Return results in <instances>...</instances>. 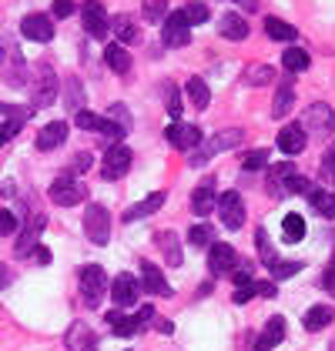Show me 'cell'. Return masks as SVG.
<instances>
[{
  "mask_svg": "<svg viewBox=\"0 0 335 351\" xmlns=\"http://www.w3.org/2000/svg\"><path fill=\"white\" fill-rule=\"evenodd\" d=\"M238 7H245V10H258V0H238Z\"/></svg>",
  "mask_w": 335,
  "mask_h": 351,
  "instance_id": "58",
  "label": "cell"
},
{
  "mask_svg": "<svg viewBox=\"0 0 335 351\" xmlns=\"http://www.w3.org/2000/svg\"><path fill=\"white\" fill-rule=\"evenodd\" d=\"M255 295H258V281H249V285H238V291L231 295V301L235 304H249Z\"/></svg>",
  "mask_w": 335,
  "mask_h": 351,
  "instance_id": "46",
  "label": "cell"
},
{
  "mask_svg": "<svg viewBox=\"0 0 335 351\" xmlns=\"http://www.w3.org/2000/svg\"><path fill=\"white\" fill-rule=\"evenodd\" d=\"M281 191H288V194H308L312 184H308V178H302V174H292V178L285 181V188Z\"/></svg>",
  "mask_w": 335,
  "mask_h": 351,
  "instance_id": "48",
  "label": "cell"
},
{
  "mask_svg": "<svg viewBox=\"0 0 335 351\" xmlns=\"http://www.w3.org/2000/svg\"><path fill=\"white\" fill-rule=\"evenodd\" d=\"M181 14H185L188 27H198V24H205V21H208V7H205L201 0H192V3H188V7L181 10Z\"/></svg>",
  "mask_w": 335,
  "mask_h": 351,
  "instance_id": "40",
  "label": "cell"
},
{
  "mask_svg": "<svg viewBox=\"0 0 335 351\" xmlns=\"http://www.w3.org/2000/svg\"><path fill=\"white\" fill-rule=\"evenodd\" d=\"M17 231V217L10 215V211H0V238L3 234H14Z\"/></svg>",
  "mask_w": 335,
  "mask_h": 351,
  "instance_id": "51",
  "label": "cell"
},
{
  "mask_svg": "<svg viewBox=\"0 0 335 351\" xmlns=\"http://www.w3.org/2000/svg\"><path fill=\"white\" fill-rule=\"evenodd\" d=\"M84 231L94 244H108L111 241V215L104 204H87L84 211Z\"/></svg>",
  "mask_w": 335,
  "mask_h": 351,
  "instance_id": "4",
  "label": "cell"
},
{
  "mask_svg": "<svg viewBox=\"0 0 335 351\" xmlns=\"http://www.w3.org/2000/svg\"><path fill=\"white\" fill-rule=\"evenodd\" d=\"M281 338H285V318H268V324L262 328V335L255 338V345H251V351H275L281 345Z\"/></svg>",
  "mask_w": 335,
  "mask_h": 351,
  "instance_id": "16",
  "label": "cell"
},
{
  "mask_svg": "<svg viewBox=\"0 0 335 351\" xmlns=\"http://www.w3.org/2000/svg\"><path fill=\"white\" fill-rule=\"evenodd\" d=\"M308 204H312V211H315V215L329 217V221L335 217V194H332V191L312 188V191H308Z\"/></svg>",
  "mask_w": 335,
  "mask_h": 351,
  "instance_id": "25",
  "label": "cell"
},
{
  "mask_svg": "<svg viewBox=\"0 0 335 351\" xmlns=\"http://www.w3.org/2000/svg\"><path fill=\"white\" fill-rule=\"evenodd\" d=\"M161 40H165L168 47H188L192 44V27H188V21H185L181 10L168 14L165 21H161Z\"/></svg>",
  "mask_w": 335,
  "mask_h": 351,
  "instance_id": "7",
  "label": "cell"
},
{
  "mask_svg": "<svg viewBox=\"0 0 335 351\" xmlns=\"http://www.w3.org/2000/svg\"><path fill=\"white\" fill-rule=\"evenodd\" d=\"M21 34H24L27 40L47 44V40L54 37V21H51L47 14H27V17L21 21Z\"/></svg>",
  "mask_w": 335,
  "mask_h": 351,
  "instance_id": "11",
  "label": "cell"
},
{
  "mask_svg": "<svg viewBox=\"0 0 335 351\" xmlns=\"http://www.w3.org/2000/svg\"><path fill=\"white\" fill-rule=\"evenodd\" d=\"M41 231H44V217L37 215L34 221H30L27 231H24V234L17 238V247H14V254H17V258H27L30 251L37 247V238H41Z\"/></svg>",
  "mask_w": 335,
  "mask_h": 351,
  "instance_id": "24",
  "label": "cell"
},
{
  "mask_svg": "<svg viewBox=\"0 0 335 351\" xmlns=\"http://www.w3.org/2000/svg\"><path fill=\"white\" fill-rule=\"evenodd\" d=\"M21 128H24L21 121H3V124H0V147H3V144H7L10 137L21 134Z\"/></svg>",
  "mask_w": 335,
  "mask_h": 351,
  "instance_id": "50",
  "label": "cell"
},
{
  "mask_svg": "<svg viewBox=\"0 0 335 351\" xmlns=\"http://www.w3.org/2000/svg\"><path fill=\"white\" fill-rule=\"evenodd\" d=\"M104 64L111 67L114 74H128V71H131V54H128V47L108 44V47H104Z\"/></svg>",
  "mask_w": 335,
  "mask_h": 351,
  "instance_id": "26",
  "label": "cell"
},
{
  "mask_svg": "<svg viewBox=\"0 0 335 351\" xmlns=\"http://www.w3.org/2000/svg\"><path fill=\"white\" fill-rule=\"evenodd\" d=\"M158 247L165 251V261L171 265V268H178L181 265V241H178V234L174 231H158Z\"/></svg>",
  "mask_w": 335,
  "mask_h": 351,
  "instance_id": "27",
  "label": "cell"
},
{
  "mask_svg": "<svg viewBox=\"0 0 335 351\" xmlns=\"http://www.w3.org/2000/svg\"><path fill=\"white\" fill-rule=\"evenodd\" d=\"M292 174H295L292 164H268V181H272V184H281V188H285V181H288Z\"/></svg>",
  "mask_w": 335,
  "mask_h": 351,
  "instance_id": "43",
  "label": "cell"
},
{
  "mask_svg": "<svg viewBox=\"0 0 335 351\" xmlns=\"http://www.w3.org/2000/svg\"><path fill=\"white\" fill-rule=\"evenodd\" d=\"M272 77H275V71H272L268 64H251V67H249V74H245L242 81L251 84V87H258V84H268Z\"/></svg>",
  "mask_w": 335,
  "mask_h": 351,
  "instance_id": "39",
  "label": "cell"
},
{
  "mask_svg": "<svg viewBox=\"0 0 335 351\" xmlns=\"http://www.w3.org/2000/svg\"><path fill=\"white\" fill-rule=\"evenodd\" d=\"M57 97V77L51 67H41L34 77V108H47Z\"/></svg>",
  "mask_w": 335,
  "mask_h": 351,
  "instance_id": "12",
  "label": "cell"
},
{
  "mask_svg": "<svg viewBox=\"0 0 335 351\" xmlns=\"http://www.w3.org/2000/svg\"><path fill=\"white\" fill-rule=\"evenodd\" d=\"M168 201V194L165 191H154V194H148L144 201H138V204H131L128 211H124V221L131 224V221H141V217H148V215H154L161 204Z\"/></svg>",
  "mask_w": 335,
  "mask_h": 351,
  "instance_id": "20",
  "label": "cell"
},
{
  "mask_svg": "<svg viewBox=\"0 0 335 351\" xmlns=\"http://www.w3.org/2000/svg\"><path fill=\"white\" fill-rule=\"evenodd\" d=\"M308 144V134L299 128V124H288V128H281L279 134V151L281 154H302Z\"/></svg>",
  "mask_w": 335,
  "mask_h": 351,
  "instance_id": "19",
  "label": "cell"
},
{
  "mask_svg": "<svg viewBox=\"0 0 335 351\" xmlns=\"http://www.w3.org/2000/svg\"><path fill=\"white\" fill-rule=\"evenodd\" d=\"M281 64H285V71H292V74H299V71H305L308 64V54L302 51V47H288L285 54H281Z\"/></svg>",
  "mask_w": 335,
  "mask_h": 351,
  "instance_id": "37",
  "label": "cell"
},
{
  "mask_svg": "<svg viewBox=\"0 0 335 351\" xmlns=\"http://www.w3.org/2000/svg\"><path fill=\"white\" fill-rule=\"evenodd\" d=\"M84 197H87V188L74 174H60V178L51 181V201L57 208H74V204H81Z\"/></svg>",
  "mask_w": 335,
  "mask_h": 351,
  "instance_id": "3",
  "label": "cell"
},
{
  "mask_svg": "<svg viewBox=\"0 0 335 351\" xmlns=\"http://www.w3.org/2000/svg\"><path fill=\"white\" fill-rule=\"evenodd\" d=\"M141 17H144L148 24H161L168 17V0H144V3H141Z\"/></svg>",
  "mask_w": 335,
  "mask_h": 351,
  "instance_id": "36",
  "label": "cell"
},
{
  "mask_svg": "<svg viewBox=\"0 0 335 351\" xmlns=\"http://www.w3.org/2000/svg\"><path fill=\"white\" fill-rule=\"evenodd\" d=\"M185 94H188V101H192L198 110H205V108H208V101H211L208 84L201 81V77H188V84H185Z\"/></svg>",
  "mask_w": 335,
  "mask_h": 351,
  "instance_id": "30",
  "label": "cell"
},
{
  "mask_svg": "<svg viewBox=\"0 0 335 351\" xmlns=\"http://www.w3.org/2000/svg\"><path fill=\"white\" fill-rule=\"evenodd\" d=\"M218 30H222L224 40H245L249 37V24H245L242 14H224L218 21Z\"/></svg>",
  "mask_w": 335,
  "mask_h": 351,
  "instance_id": "23",
  "label": "cell"
},
{
  "mask_svg": "<svg viewBox=\"0 0 335 351\" xmlns=\"http://www.w3.org/2000/svg\"><path fill=\"white\" fill-rule=\"evenodd\" d=\"M165 134H168V141H171L178 151H185V154L195 151L198 144H201V128H195V124H178V121H174Z\"/></svg>",
  "mask_w": 335,
  "mask_h": 351,
  "instance_id": "14",
  "label": "cell"
},
{
  "mask_svg": "<svg viewBox=\"0 0 335 351\" xmlns=\"http://www.w3.org/2000/svg\"><path fill=\"white\" fill-rule=\"evenodd\" d=\"M281 234H285V241L295 244L305 238V217L302 215H285V221H281Z\"/></svg>",
  "mask_w": 335,
  "mask_h": 351,
  "instance_id": "32",
  "label": "cell"
},
{
  "mask_svg": "<svg viewBox=\"0 0 335 351\" xmlns=\"http://www.w3.org/2000/svg\"><path fill=\"white\" fill-rule=\"evenodd\" d=\"M268 271H272V278H292L302 271V261H275V265H268Z\"/></svg>",
  "mask_w": 335,
  "mask_h": 351,
  "instance_id": "44",
  "label": "cell"
},
{
  "mask_svg": "<svg viewBox=\"0 0 335 351\" xmlns=\"http://www.w3.org/2000/svg\"><path fill=\"white\" fill-rule=\"evenodd\" d=\"M141 288L144 291H151V295H161V298H171V285L165 281V274L158 271V265H151V261H141Z\"/></svg>",
  "mask_w": 335,
  "mask_h": 351,
  "instance_id": "18",
  "label": "cell"
},
{
  "mask_svg": "<svg viewBox=\"0 0 335 351\" xmlns=\"http://www.w3.org/2000/svg\"><path fill=\"white\" fill-rule=\"evenodd\" d=\"M64 345H67V351H97V338L84 322H74L64 335Z\"/></svg>",
  "mask_w": 335,
  "mask_h": 351,
  "instance_id": "17",
  "label": "cell"
},
{
  "mask_svg": "<svg viewBox=\"0 0 335 351\" xmlns=\"http://www.w3.org/2000/svg\"><path fill=\"white\" fill-rule=\"evenodd\" d=\"M81 104H84V87H81V81L78 77H67V84H64V108L67 110H81Z\"/></svg>",
  "mask_w": 335,
  "mask_h": 351,
  "instance_id": "34",
  "label": "cell"
},
{
  "mask_svg": "<svg viewBox=\"0 0 335 351\" xmlns=\"http://www.w3.org/2000/svg\"><path fill=\"white\" fill-rule=\"evenodd\" d=\"M215 208H218V217H222V224L228 231H238V228L245 224V201H242L238 191H224V194H218Z\"/></svg>",
  "mask_w": 335,
  "mask_h": 351,
  "instance_id": "5",
  "label": "cell"
},
{
  "mask_svg": "<svg viewBox=\"0 0 335 351\" xmlns=\"http://www.w3.org/2000/svg\"><path fill=\"white\" fill-rule=\"evenodd\" d=\"M74 124H78L81 131H94V134H108V137H124V131H128V128H117V124L97 117V114H91V110H78V114H74Z\"/></svg>",
  "mask_w": 335,
  "mask_h": 351,
  "instance_id": "13",
  "label": "cell"
},
{
  "mask_svg": "<svg viewBox=\"0 0 335 351\" xmlns=\"http://www.w3.org/2000/svg\"><path fill=\"white\" fill-rule=\"evenodd\" d=\"M67 141V124L64 121H51V124H44L41 128V134H37V147L41 151H54Z\"/></svg>",
  "mask_w": 335,
  "mask_h": 351,
  "instance_id": "22",
  "label": "cell"
},
{
  "mask_svg": "<svg viewBox=\"0 0 335 351\" xmlns=\"http://www.w3.org/2000/svg\"><path fill=\"white\" fill-rule=\"evenodd\" d=\"M87 167H91V154H78V158H74V161H71V171H87Z\"/></svg>",
  "mask_w": 335,
  "mask_h": 351,
  "instance_id": "55",
  "label": "cell"
},
{
  "mask_svg": "<svg viewBox=\"0 0 335 351\" xmlns=\"http://www.w3.org/2000/svg\"><path fill=\"white\" fill-rule=\"evenodd\" d=\"M242 141H245V131H242V128H222V131L211 137V141H205V144H198L195 151H188V154H192V158H188V164H192V167H201V164L211 161L215 154L238 147Z\"/></svg>",
  "mask_w": 335,
  "mask_h": 351,
  "instance_id": "1",
  "label": "cell"
},
{
  "mask_svg": "<svg viewBox=\"0 0 335 351\" xmlns=\"http://www.w3.org/2000/svg\"><path fill=\"white\" fill-rule=\"evenodd\" d=\"M188 244H195V247H208V244H215L211 241V228H208V224H195V228L188 231Z\"/></svg>",
  "mask_w": 335,
  "mask_h": 351,
  "instance_id": "41",
  "label": "cell"
},
{
  "mask_svg": "<svg viewBox=\"0 0 335 351\" xmlns=\"http://www.w3.org/2000/svg\"><path fill=\"white\" fill-rule=\"evenodd\" d=\"M104 322L111 324V331L117 335V338H131V335H138V331H141L138 322H135V315H121V311H108V315H104Z\"/></svg>",
  "mask_w": 335,
  "mask_h": 351,
  "instance_id": "28",
  "label": "cell"
},
{
  "mask_svg": "<svg viewBox=\"0 0 335 351\" xmlns=\"http://www.w3.org/2000/svg\"><path fill=\"white\" fill-rule=\"evenodd\" d=\"M335 318V311L329 304H315V308H308L302 324H305V331H322V328H329Z\"/></svg>",
  "mask_w": 335,
  "mask_h": 351,
  "instance_id": "29",
  "label": "cell"
},
{
  "mask_svg": "<svg viewBox=\"0 0 335 351\" xmlns=\"http://www.w3.org/2000/svg\"><path fill=\"white\" fill-rule=\"evenodd\" d=\"M322 288L335 298V254H332V261H329V268H325V274H322Z\"/></svg>",
  "mask_w": 335,
  "mask_h": 351,
  "instance_id": "53",
  "label": "cell"
},
{
  "mask_svg": "<svg viewBox=\"0 0 335 351\" xmlns=\"http://www.w3.org/2000/svg\"><path fill=\"white\" fill-rule=\"evenodd\" d=\"M215 181H201L195 188V194H192V211H195L198 217H205V215H211L215 211Z\"/></svg>",
  "mask_w": 335,
  "mask_h": 351,
  "instance_id": "21",
  "label": "cell"
},
{
  "mask_svg": "<svg viewBox=\"0 0 335 351\" xmlns=\"http://www.w3.org/2000/svg\"><path fill=\"white\" fill-rule=\"evenodd\" d=\"M158 324V331H165V335H171V322H154Z\"/></svg>",
  "mask_w": 335,
  "mask_h": 351,
  "instance_id": "59",
  "label": "cell"
},
{
  "mask_svg": "<svg viewBox=\"0 0 335 351\" xmlns=\"http://www.w3.org/2000/svg\"><path fill=\"white\" fill-rule=\"evenodd\" d=\"M30 254H34V261H37V265H47V261H51V251H47V247H34Z\"/></svg>",
  "mask_w": 335,
  "mask_h": 351,
  "instance_id": "56",
  "label": "cell"
},
{
  "mask_svg": "<svg viewBox=\"0 0 335 351\" xmlns=\"http://www.w3.org/2000/svg\"><path fill=\"white\" fill-rule=\"evenodd\" d=\"M30 114H34V108H14V104H0V117H10V121H27Z\"/></svg>",
  "mask_w": 335,
  "mask_h": 351,
  "instance_id": "47",
  "label": "cell"
},
{
  "mask_svg": "<svg viewBox=\"0 0 335 351\" xmlns=\"http://www.w3.org/2000/svg\"><path fill=\"white\" fill-rule=\"evenodd\" d=\"M128 171H131V147H124V144L108 147V154H104V161H101L104 181H121Z\"/></svg>",
  "mask_w": 335,
  "mask_h": 351,
  "instance_id": "8",
  "label": "cell"
},
{
  "mask_svg": "<svg viewBox=\"0 0 335 351\" xmlns=\"http://www.w3.org/2000/svg\"><path fill=\"white\" fill-rule=\"evenodd\" d=\"M322 181H332L335 184V147H329L322 154Z\"/></svg>",
  "mask_w": 335,
  "mask_h": 351,
  "instance_id": "49",
  "label": "cell"
},
{
  "mask_svg": "<svg viewBox=\"0 0 335 351\" xmlns=\"http://www.w3.org/2000/svg\"><path fill=\"white\" fill-rule=\"evenodd\" d=\"M292 104H295V87H292V81H285L279 87V94H275V104H272V117H285L288 110H292Z\"/></svg>",
  "mask_w": 335,
  "mask_h": 351,
  "instance_id": "31",
  "label": "cell"
},
{
  "mask_svg": "<svg viewBox=\"0 0 335 351\" xmlns=\"http://www.w3.org/2000/svg\"><path fill=\"white\" fill-rule=\"evenodd\" d=\"M165 108H168V114L171 117H181V90L174 87V84H165Z\"/></svg>",
  "mask_w": 335,
  "mask_h": 351,
  "instance_id": "42",
  "label": "cell"
},
{
  "mask_svg": "<svg viewBox=\"0 0 335 351\" xmlns=\"http://www.w3.org/2000/svg\"><path fill=\"white\" fill-rule=\"evenodd\" d=\"M305 134H319V137H329L335 131V114L329 104H312V108L302 114V124H299Z\"/></svg>",
  "mask_w": 335,
  "mask_h": 351,
  "instance_id": "6",
  "label": "cell"
},
{
  "mask_svg": "<svg viewBox=\"0 0 335 351\" xmlns=\"http://www.w3.org/2000/svg\"><path fill=\"white\" fill-rule=\"evenodd\" d=\"M74 10H78V7H74V0H54V17H60V21H64V17H71Z\"/></svg>",
  "mask_w": 335,
  "mask_h": 351,
  "instance_id": "54",
  "label": "cell"
},
{
  "mask_svg": "<svg viewBox=\"0 0 335 351\" xmlns=\"http://www.w3.org/2000/svg\"><path fill=\"white\" fill-rule=\"evenodd\" d=\"M265 34H268L272 40H295V37H299V30L292 27V24H285V21H279V17H268V21H265Z\"/></svg>",
  "mask_w": 335,
  "mask_h": 351,
  "instance_id": "35",
  "label": "cell"
},
{
  "mask_svg": "<svg viewBox=\"0 0 335 351\" xmlns=\"http://www.w3.org/2000/svg\"><path fill=\"white\" fill-rule=\"evenodd\" d=\"M138 291H141V285L135 281V274H117L111 281V298L117 308H131L138 301Z\"/></svg>",
  "mask_w": 335,
  "mask_h": 351,
  "instance_id": "15",
  "label": "cell"
},
{
  "mask_svg": "<svg viewBox=\"0 0 335 351\" xmlns=\"http://www.w3.org/2000/svg\"><path fill=\"white\" fill-rule=\"evenodd\" d=\"M245 171H262V167H268V151H251L249 158L242 161Z\"/></svg>",
  "mask_w": 335,
  "mask_h": 351,
  "instance_id": "45",
  "label": "cell"
},
{
  "mask_svg": "<svg viewBox=\"0 0 335 351\" xmlns=\"http://www.w3.org/2000/svg\"><path fill=\"white\" fill-rule=\"evenodd\" d=\"M111 30L121 37V44H135V40H138V27H135V21H131L128 14H117L111 21Z\"/></svg>",
  "mask_w": 335,
  "mask_h": 351,
  "instance_id": "33",
  "label": "cell"
},
{
  "mask_svg": "<svg viewBox=\"0 0 335 351\" xmlns=\"http://www.w3.org/2000/svg\"><path fill=\"white\" fill-rule=\"evenodd\" d=\"M258 295H262V298H275V285H268V281H258Z\"/></svg>",
  "mask_w": 335,
  "mask_h": 351,
  "instance_id": "57",
  "label": "cell"
},
{
  "mask_svg": "<svg viewBox=\"0 0 335 351\" xmlns=\"http://www.w3.org/2000/svg\"><path fill=\"white\" fill-rule=\"evenodd\" d=\"M81 21H84V30L91 34V37H97V40H104L108 37V30H111V21H108V14H104V7H101V0H87L81 7Z\"/></svg>",
  "mask_w": 335,
  "mask_h": 351,
  "instance_id": "9",
  "label": "cell"
},
{
  "mask_svg": "<svg viewBox=\"0 0 335 351\" xmlns=\"http://www.w3.org/2000/svg\"><path fill=\"white\" fill-rule=\"evenodd\" d=\"M255 244H258V254H262V265H265V268L279 261V258H275V247H272L268 234H265V228H258V231H255Z\"/></svg>",
  "mask_w": 335,
  "mask_h": 351,
  "instance_id": "38",
  "label": "cell"
},
{
  "mask_svg": "<svg viewBox=\"0 0 335 351\" xmlns=\"http://www.w3.org/2000/svg\"><path fill=\"white\" fill-rule=\"evenodd\" d=\"M78 285H81L84 304H87V308H101V301L108 295V274L97 268V265H87V268H81Z\"/></svg>",
  "mask_w": 335,
  "mask_h": 351,
  "instance_id": "2",
  "label": "cell"
},
{
  "mask_svg": "<svg viewBox=\"0 0 335 351\" xmlns=\"http://www.w3.org/2000/svg\"><path fill=\"white\" fill-rule=\"evenodd\" d=\"M211 251H208V271L215 274V278H222V274H231L235 265H238V254H235V247L231 244H208Z\"/></svg>",
  "mask_w": 335,
  "mask_h": 351,
  "instance_id": "10",
  "label": "cell"
},
{
  "mask_svg": "<svg viewBox=\"0 0 335 351\" xmlns=\"http://www.w3.org/2000/svg\"><path fill=\"white\" fill-rule=\"evenodd\" d=\"M135 322H138V328L144 331L148 324L154 322V308H151V304H141V308H138V315H135Z\"/></svg>",
  "mask_w": 335,
  "mask_h": 351,
  "instance_id": "52",
  "label": "cell"
}]
</instances>
